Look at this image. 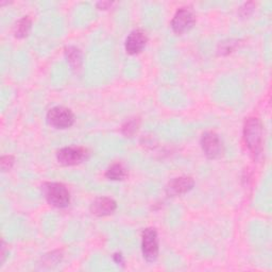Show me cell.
Returning a JSON list of instances; mask_svg holds the SVG:
<instances>
[{
    "instance_id": "cell-12",
    "label": "cell",
    "mask_w": 272,
    "mask_h": 272,
    "mask_svg": "<svg viewBox=\"0 0 272 272\" xmlns=\"http://www.w3.org/2000/svg\"><path fill=\"white\" fill-rule=\"evenodd\" d=\"M32 21L29 16H24L21 18L14 27V35L17 38H25L29 35L31 30Z\"/></svg>"
},
{
    "instance_id": "cell-17",
    "label": "cell",
    "mask_w": 272,
    "mask_h": 272,
    "mask_svg": "<svg viewBox=\"0 0 272 272\" xmlns=\"http://www.w3.org/2000/svg\"><path fill=\"white\" fill-rule=\"evenodd\" d=\"M14 163H15L14 157H12V156H4V157H2V159H0V166H2V170L4 172L11 170Z\"/></svg>"
},
{
    "instance_id": "cell-7",
    "label": "cell",
    "mask_w": 272,
    "mask_h": 272,
    "mask_svg": "<svg viewBox=\"0 0 272 272\" xmlns=\"http://www.w3.org/2000/svg\"><path fill=\"white\" fill-rule=\"evenodd\" d=\"M195 23L193 13L188 8H181L176 12L170 26L176 34H183L192 28Z\"/></svg>"
},
{
    "instance_id": "cell-6",
    "label": "cell",
    "mask_w": 272,
    "mask_h": 272,
    "mask_svg": "<svg viewBox=\"0 0 272 272\" xmlns=\"http://www.w3.org/2000/svg\"><path fill=\"white\" fill-rule=\"evenodd\" d=\"M204 154L211 160L220 158L223 154V144L219 135L213 131L205 132L200 141Z\"/></svg>"
},
{
    "instance_id": "cell-13",
    "label": "cell",
    "mask_w": 272,
    "mask_h": 272,
    "mask_svg": "<svg viewBox=\"0 0 272 272\" xmlns=\"http://www.w3.org/2000/svg\"><path fill=\"white\" fill-rule=\"evenodd\" d=\"M105 177L112 181H122L127 177V169L122 163H115L108 168Z\"/></svg>"
},
{
    "instance_id": "cell-20",
    "label": "cell",
    "mask_w": 272,
    "mask_h": 272,
    "mask_svg": "<svg viewBox=\"0 0 272 272\" xmlns=\"http://www.w3.org/2000/svg\"><path fill=\"white\" fill-rule=\"evenodd\" d=\"M6 253H7V247H6L5 241H3L2 243V253H0V256H2V265L4 264V262L6 260Z\"/></svg>"
},
{
    "instance_id": "cell-10",
    "label": "cell",
    "mask_w": 272,
    "mask_h": 272,
    "mask_svg": "<svg viewBox=\"0 0 272 272\" xmlns=\"http://www.w3.org/2000/svg\"><path fill=\"white\" fill-rule=\"evenodd\" d=\"M117 208L115 200L109 197H100L95 199L89 206V210L94 216L104 217L112 215Z\"/></svg>"
},
{
    "instance_id": "cell-16",
    "label": "cell",
    "mask_w": 272,
    "mask_h": 272,
    "mask_svg": "<svg viewBox=\"0 0 272 272\" xmlns=\"http://www.w3.org/2000/svg\"><path fill=\"white\" fill-rule=\"evenodd\" d=\"M62 260V253L60 251H53L49 254H46L43 258V264L44 265H52L57 264Z\"/></svg>"
},
{
    "instance_id": "cell-8",
    "label": "cell",
    "mask_w": 272,
    "mask_h": 272,
    "mask_svg": "<svg viewBox=\"0 0 272 272\" xmlns=\"http://www.w3.org/2000/svg\"><path fill=\"white\" fill-rule=\"evenodd\" d=\"M195 181L191 177L183 176L172 179L166 187V193L170 197H176V196H182L193 188Z\"/></svg>"
},
{
    "instance_id": "cell-2",
    "label": "cell",
    "mask_w": 272,
    "mask_h": 272,
    "mask_svg": "<svg viewBox=\"0 0 272 272\" xmlns=\"http://www.w3.org/2000/svg\"><path fill=\"white\" fill-rule=\"evenodd\" d=\"M42 190L47 202L54 207L64 208L67 207L70 203L69 190L62 183H45L42 186Z\"/></svg>"
},
{
    "instance_id": "cell-11",
    "label": "cell",
    "mask_w": 272,
    "mask_h": 272,
    "mask_svg": "<svg viewBox=\"0 0 272 272\" xmlns=\"http://www.w3.org/2000/svg\"><path fill=\"white\" fill-rule=\"evenodd\" d=\"M65 55L71 68L78 72L82 68V53L79 48L74 46H68L65 48Z\"/></svg>"
},
{
    "instance_id": "cell-21",
    "label": "cell",
    "mask_w": 272,
    "mask_h": 272,
    "mask_svg": "<svg viewBox=\"0 0 272 272\" xmlns=\"http://www.w3.org/2000/svg\"><path fill=\"white\" fill-rule=\"evenodd\" d=\"M114 261L117 263V264H123L124 263V259H123V255L120 253H116L114 255Z\"/></svg>"
},
{
    "instance_id": "cell-14",
    "label": "cell",
    "mask_w": 272,
    "mask_h": 272,
    "mask_svg": "<svg viewBox=\"0 0 272 272\" xmlns=\"http://www.w3.org/2000/svg\"><path fill=\"white\" fill-rule=\"evenodd\" d=\"M141 120L140 118H132L127 120V122L122 127V132L127 138H132L139 131Z\"/></svg>"
},
{
    "instance_id": "cell-18",
    "label": "cell",
    "mask_w": 272,
    "mask_h": 272,
    "mask_svg": "<svg viewBox=\"0 0 272 272\" xmlns=\"http://www.w3.org/2000/svg\"><path fill=\"white\" fill-rule=\"evenodd\" d=\"M255 9L254 3H246L244 6H241L239 9V15L241 17H248L253 13Z\"/></svg>"
},
{
    "instance_id": "cell-5",
    "label": "cell",
    "mask_w": 272,
    "mask_h": 272,
    "mask_svg": "<svg viewBox=\"0 0 272 272\" xmlns=\"http://www.w3.org/2000/svg\"><path fill=\"white\" fill-rule=\"evenodd\" d=\"M87 156L88 153L85 148L71 146L60 149L56 152V160L63 166H74L86 160Z\"/></svg>"
},
{
    "instance_id": "cell-4",
    "label": "cell",
    "mask_w": 272,
    "mask_h": 272,
    "mask_svg": "<svg viewBox=\"0 0 272 272\" xmlns=\"http://www.w3.org/2000/svg\"><path fill=\"white\" fill-rule=\"evenodd\" d=\"M47 122L54 129H68L74 123V115L65 107H54L47 113Z\"/></svg>"
},
{
    "instance_id": "cell-1",
    "label": "cell",
    "mask_w": 272,
    "mask_h": 272,
    "mask_svg": "<svg viewBox=\"0 0 272 272\" xmlns=\"http://www.w3.org/2000/svg\"><path fill=\"white\" fill-rule=\"evenodd\" d=\"M244 140L249 152L254 159H258L263 151L264 130L261 119L250 117L244 126Z\"/></svg>"
},
{
    "instance_id": "cell-3",
    "label": "cell",
    "mask_w": 272,
    "mask_h": 272,
    "mask_svg": "<svg viewBox=\"0 0 272 272\" xmlns=\"http://www.w3.org/2000/svg\"><path fill=\"white\" fill-rule=\"evenodd\" d=\"M142 252L147 262L153 263L159 256V238L154 228H147L142 235Z\"/></svg>"
},
{
    "instance_id": "cell-9",
    "label": "cell",
    "mask_w": 272,
    "mask_h": 272,
    "mask_svg": "<svg viewBox=\"0 0 272 272\" xmlns=\"http://www.w3.org/2000/svg\"><path fill=\"white\" fill-rule=\"evenodd\" d=\"M148 42V38L146 34L141 31V30H135L132 31L125 42V48L127 53L131 55H135L141 53L144 48L146 47V44Z\"/></svg>"
},
{
    "instance_id": "cell-15",
    "label": "cell",
    "mask_w": 272,
    "mask_h": 272,
    "mask_svg": "<svg viewBox=\"0 0 272 272\" xmlns=\"http://www.w3.org/2000/svg\"><path fill=\"white\" fill-rule=\"evenodd\" d=\"M237 47V41H226V42H222L219 45V48H218V53L220 55H225V54H229L231 53L235 48Z\"/></svg>"
},
{
    "instance_id": "cell-19",
    "label": "cell",
    "mask_w": 272,
    "mask_h": 272,
    "mask_svg": "<svg viewBox=\"0 0 272 272\" xmlns=\"http://www.w3.org/2000/svg\"><path fill=\"white\" fill-rule=\"evenodd\" d=\"M112 5H113V3H111V2H100L97 4V8L99 10H108V9H110V7H112Z\"/></svg>"
}]
</instances>
